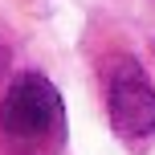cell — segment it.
I'll use <instances>...</instances> for the list:
<instances>
[{
  "label": "cell",
  "instance_id": "3",
  "mask_svg": "<svg viewBox=\"0 0 155 155\" xmlns=\"http://www.w3.org/2000/svg\"><path fill=\"white\" fill-rule=\"evenodd\" d=\"M4 65H8V53H4V49H0V70H4Z\"/></svg>",
  "mask_w": 155,
  "mask_h": 155
},
{
  "label": "cell",
  "instance_id": "1",
  "mask_svg": "<svg viewBox=\"0 0 155 155\" xmlns=\"http://www.w3.org/2000/svg\"><path fill=\"white\" fill-rule=\"evenodd\" d=\"M106 110L110 127L127 143H143L155 131V90L135 57H118L106 74Z\"/></svg>",
  "mask_w": 155,
  "mask_h": 155
},
{
  "label": "cell",
  "instance_id": "2",
  "mask_svg": "<svg viewBox=\"0 0 155 155\" xmlns=\"http://www.w3.org/2000/svg\"><path fill=\"white\" fill-rule=\"evenodd\" d=\"M57 90L41 74H21L0 102V131L12 139H37L57 123Z\"/></svg>",
  "mask_w": 155,
  "mask_h": 155
}]
</instances>
